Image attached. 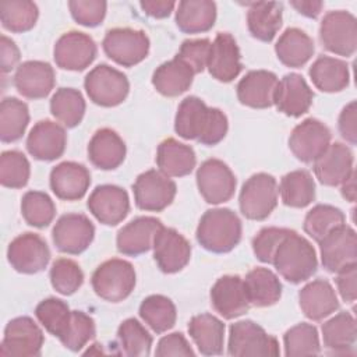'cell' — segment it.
Segmentation results:
<instances>
[{"label": "cell", "mask_w": 357, "mask_h": 357, "mask_svg": "<svg viewBox=\"0 0 357 357\" xmlns=\"http://www.w3.org/2000/svg\"><path fill=\"white\" fill-rule=\"evenodd\" d=\"M20 61V49L17 47L15 42L1 35L0 40V67L1 73L7 74L15 68L17 63Z\"/></svg>", "instance_id": "94428289"}, {"label": "cell", "mask_w": 357, "mask_h": 357, "mask_svg": "<svg viewBox=\"0 0 357 357\" xmlns=\"http://www.w3.org/2000/svg\"><path fill=\"white\" fill-rule=\"evenodd\" d=\"M312 84L322 92L333 93L343 91L350 82L349 64L344 60L319 56L308 71Z\"/></svg>", "instance_id": "74e56055"}, {"label": "cell", "mask_w": 357, "mask_h": 357, "mask_svg": "<svg viewBox=\"0 0 357 357\" xmlns=\"http://www.w3.org/2000/svg\"><path fill=\"white\" fill-rule=\"evenodd\" d=\"M314 52V40L298 28H287L275 45L279 61L291 68L303 67L312 57Z\"/></svg>", "instance_id": "8d00e7d4"}, {"label": "cell", "mask_w": 357, "mask_h": 357, "mask_svg": "<svg viewBox=\"0 0 357 357\" xmlns=\"http://www.w3.org/2000/svg\"><path fill=\"white\" fill-rule=\"evenodd\" d=\"M236 176L219 159H206L197 170V185L202 198L212 205L227 202L236 190Z\"/></svg>", "instance_id": "7c38bea8"}, {"label": "cell", "mask_w": 357, "mask_h": 357, "mask_svg": "<svg viewBox=\"0 0 357 357\" xmlns=\"http://www.w3.org/2000/svg\"><path fill=\"white\" fill-rule=\"evenodd\" d=\"M319 39L322 46L337 56L350 57L357 49V21L344 10L329 11L319 25Z\"/></svg>", "instance_id": "52a82bcc"}, {"label": "cell", "mask_w": 357, "mask_h": 357, "mask_svg": "<svg viewBox=\"0 0 357 357\" xmlns=\"http://www.w3.org/2000/svg\"><path fill=\"white\" fill-rule=\"evenodd\" d=\"M211 304L225 319H234L250 310V300L244 280L237 275L219 278L211 289Z\"/></svg>", "instance_id": "ffe728a7"}, {"label": "cell", "mask_w": 357, "mask_h": 357, "mask_svg": "<svg viewBox=\"0 0 357 357\" xmlns=\"http://www.w3.org/2000/svg\"><path fill=\"white\" fill-rule=\"evenodd\" d=\"M117 337L126 356L145 357L151 354L152 336L135 318H128L120 324Z\"/></svg>", "instance_id": "c3c4849f"}, {"label": "cell", "mask_w": 357, "mask_h": 357, "mask_svg": "<svg viewBox=\"0 0 357 357\" xmlns=\"http://www.w3.org/2000/svg\"><path fill=\"white\" fill-rule=\"evenodd\" d=\"M29 123V110L25 102L17 98H4L0 105V139L18 141Z\"/></svg>", "instance_id": "b9f144b4"}, {"label": "cell", "mask_w": 357, "mask_h": 357, "mask_svg": "<svg viewBox=\"0 0 357 357\" xmlns=\"http://www.w3.org/2000/svg\"><path fill=\"white\" fill-rule=\"evenodd\" d=\"M68 8L75 22L92 28L105 20L107 3L100 0H71L68 1Z\"/></svg>", "instance_id": "9f6ffc18"}, {"label": "cell", "mask_w": 357, "mask_h": 357, "mask_svg": "<svg viewBox=\"0 0 357 357\" xmlns=\"http://www.w3.org/2000/svg\"><path fill=\"white\" fill-rule=\"evenodd\" d=\"M137 275L134 266L120 258H112L100 264L92 273V289L100 298L109 303L126 300L134 290Z\"/></svg>", "instance_id": "277c9868"}, {"label": "cell", "mask_w": 357, "mask_h": 357, "mask_svg": "<svg viewBox=\"0 0 357 357\" xmlns=\"http://www.w3.org/2000/svg\"><path fill=\"white\" fill-rule=\"evenodd\" d=\"M139 317L156 333L172 329L176 324L177 311L174 303L162 294H152L142 300Z\"/></svg>", "instance_id": "7bdbcfd3"}, {"label": "cell", "mask_w": 357, "mask_h": 357, "mask_svg": "<svg viewBox=\"0 0 357 357\" xmlns=\"http://www.w3.org/2000/svg\"><path fill=\"white\" fill-rule=\"evenodd\" d=\"M312 99L314 92L303 75L290 73L278 82L273 105L286 116L300 117L310 110Z\"/></svg>", "instance_id": "d4e9b609"}, {"label": "cell", "mask_w": 357, "mask_h": 357, "mask_svg": "<svg viewBox=\"0 0 357 357\" xmlns=\"http://www.w3.org/2000/svg\"><path fill=\"white\" fill-rule=\"evenodd\" d=\"M272 265L283 279L297 284L308 280L317 272L318 259L311 243L290 230L276 248Z\"/></svg>", "instance_id": "7a4b0ae2"}, {"label": "cell", "mask_w": 357, "mask_h": 357, "mask_svg": "<svg viewBox=\"0 0 357 357\" xmlns=\"http://www.w3.org/2000/svg\"><path fill=\"white\" fill-rule=\"evenodd\" d=\"M290 6L308 18H317L321 14L324 3L317 0H291Z\"/></svg>", "instance_id": "be15d7a7"}, {"label": "cell", "mask_w": 357, "mask_h": 357, "mask_svg": "<svg viewBox=\"0 0 357 357\" xmlns=\"http://www.w3.org/2000/svg\"><path fill=\"white\" fill-rule=\"evenodd\" d=\"M188 333L204 356H218L223 351L225 324L212 314L194 315L188 322Z\"/></svg>", "instance_id": "d6a6232c"}, {"label": "cell", "mask_w": 357, "mask_h": 357, "mask_svg": "<svg viewBox=\"0 0 357 357\" xmlns=\"http://www.w3.org/2000/svg\"><path fill=\"white\" fill-rule=\"evenodd\" d=\"M39 10L29 0H8L0 3L1 25L14 33H22L32 29L38 21Z\"/></svg>", "instance_id": "ee69618b"}, {"label": "cell", "mask_w": 357, "mask_h": 357, "mask_svg": "<svg viewBox=\"0 0 357 357\" xmlns=\"http://www.w3.org/2000/svg\"><path fill=\"white\" fill-rule=\"evenodd\" d=\"M353 163L351 149L342 142H333L314 160V173L321 184L336 187L354 172Z\"/></svg>", "instance_id": "44dd1931"}, {"label": "cell", "mask_w": 357, "mask_h": 357, "mask_svg": "<svg viewBox=\"0 0 357 357\" xmlns=\"http://www.w3.org/2000/svg\"><path fill=\"white\" fill-rule=\"evenodd\" d=\"M243 280L251 305L264 308L271 307L280 300L282 283L271 269L262 266L254 268Z\"/></svg>", "instance_id": "e575fe53"}, {"label": "cell", "mask_w": 357, "mask_h": 357, "mask_svg": "<svg viewBox=\"0 0 357 357\" xmlns=\"http://www.w3.org/2000/svg\"><path fill=\"white\" fill-rule=\"evenodd\" d=\"M247 6L250 33L261 42H271L282 26L283 4L278 1H254L247 3Z\"/></svg>", "instance_id": "1f68e13d"}, {"label": "cell", "mask_w": 357, "mask_h": 357, "mask_svg": "<svg viewBox=\"0 0 357 357\" xmlns=\"http://www.w3.org/2000/svg\"><path fill=\"white\" fill-rule=\"evenodd\" d=\"M278 77L268 70L248 71L237 84V98L241 105L254 109L271 107L275 102Z\"/></svg>", "instance_id": "4316f807"}, {"label": "cell", "mask_w": 357, "mask_h": 357, "mask_svg": "<svg viewBox=\"0 0 357 357\" xmlns=\"http://www.w3.org/2000/svg\"><path fill=\"white\" fill-rule=\"evenodd\" d=\"M212 42L208 38L187 39L181 43L176 57L183 60L194 74H199L206 68Z\"/></svg>", "instance_id": "11a10c76"}, {"label": "cell", "mask_w": 357, "mask_h": 357, "mask_svg": "<svg viewBox=\"0 0 357 357\" xmlns=\"http://www.w3.org/2000/svg\"><path fill=\"white\" fill-rule=\"evenodd\" d=\"M7 259L17 272L33 275L47 266L50 250L39 234L28 231L17 236L8 244Z\"/></svg>", "instance_id": "5bb4252c"}, {"label": "cell", "mask_w": 357, "mask_h": 357, "mask_svg": "<svg viewBox=\"0 0 357 357\" xmlns=\"http://www.w3.org/2000/svg\"><path fill=\"white\" fill-rule=\"evenodd\" d=\"M337 291L343 301L354 303L357 296V264L349 265L337 272L336 276Z\"/></svg>", "instance_id": "680465c9"}, {"label": "cell", "mask_w": 357, "mask_h": 357, "mask_svg": "<svg viewBox=\"0 0 357 357\" xmlns=\"http://www.w3.org/2000/svg\"><path fill=\"white\" fill-rule=\"evenodd\" d=\"M162 222L153 216H139L123 226L116 237L119 252L130 257L141 255L153 247Z\"/></svg>", "instance_id": "cb8c5ba5"}, {"label": "cell", "mask_w": 357, "mask_h": 357, "mask_svg": "<svg viewBox=\"0 0 357 357\" xmlns=\"http://www.w3.org/2000/svg\"><path fill=\"white\" fill-rule=\"evenodd\" d=\"M142 11L153 18H166L174 10L176 3L170 0H145L139 3Z\"/></svg>", "instance_id": "6125c7cd"}, {"label": "cell", "mask_w": 357, "mask_h": 357, "mask_svg": "<svg viewBox=\"0 0 357 357\" xmlns=\"http://www.w3.org/2000/svg\"><path fill=\"white\" fill-rule=\"evenodd\" d=\"M339 132L350 144L356 145L357 142V126H356V102L351 100L343 107L337 121Z\"/></svg>", "instance_id": "91938a15"}, {"label": "cell", "mask_w": 357, "mask_h": 357, "mask_svg": "<svg viewBox=\"0 0 357 357\" xmlns=\"http://www.w3.org/2000/svg\"><path fill=\"white\" fill-rule=\"evenodd\" d=\"M67 145V134L63 126L52 120L38 121L26 138V149L38 160L59 159Z\"/></svg>", "instance_id": "603a6c76"}, {"label": "cell", "mask_w": 357, "mask_h": 357, "mask_svg": "<svg viewBox=\"0 0 357 357\" xmlns=\"http://www.w3.org/2000/svg\"><path fill=\"white\" fill-rule=\"evenodd\" d=\"M340 192L343 198H346L350 202L356 201V172H353L342 184H340Z\"/></svg>", "instance_id": "e7e4bbea"}, {"label": "cell", "mask_w": 357, "mask_h": 357, "mask_svg": "<svg viewBox=\"0 0 357 357\" xmlns=\"http://www.w3.org/2000/svg\"><path fill=\"white\" fill-rule=\"evenodd\" d=\"M227 353L234 357L279 356V343L252 321L234 322L229 329Z\"/></svg>", "instance_id": "ba28073f"}, {"label": "cell", "mask_w": 357, "mask_h": 357, "mask_svg": "<svg viewBox=\"0 0 357 357\" xmlns=\"http://www.w3.org/2000/svg\"><path fill=\"white\" fill-rule=\"evenodd\" d=\"M52 237L60 252L78 255L93 241L95 226L84 213H66L56 222Z\"/></svg>", "instance_id": "4fadbf2b"}, {"label": "cell", "mask_w": 357, "mask_h": 357, "mask_svg": "<svg viewBox=\"0 0 357 357\" xmlns=\"http://www.w3.org/2000/svg\"><path fill=\"white\" fill-rule=\"evenodd\" d=\"M50 283L53 289L63 294H74L84 283V273L79 265L70 258H59L50 268Z\"/></svg>", "instance_id": "816d5d0a"}, {"label": "cell", "mask_w": 357, "mask_h": 357, "mask_svg": "<svg viewBox=\"0 0 357 357\" xmlns=\"http://www.w3.org/2000/svg\"><path fill=\"white\" fill-rule=\"evenodd\" d=\"M31 166L26 156L20 151H4L0 156V183L7 188H22L26 185Z\"/></svg>", "instance_id": "f907efd6"}, {"label": "cell", "mask_w": 357, "mask_h": 357, "mask_svg": "<svg viewBox=\"0 0 357 357\" xmlns=\"http://www.w3.org/2000/svg\"><path fill=\"white\" fill-rule=\"evenodd\" d=\"M156 356L167 357V356H194V350L190 343L180 332H173L163 336L156 347Z\"/></svg>", "instance_id": "6f0895ef"}, {"label": "cell", "mask_w": 357, "mask_h": 357, "mask_svg": "<svg viewBox=\"0 0 357 357\" xmlns=\"http://www.w3.org/2000/svg\"><path fill=\"white\" fill-rule=\"evenodd\" d=\"M84 86L89 99L103 107H114L123 103L130 91L127 77L107 64L93 67L86 74Z\"/></svg>", "instance_id": "8992f818"}, {"label": "cell", "mask_w": 357, "mask_h": 357, "mask_svg": "<svg viewBox=\"0 0 357 357\" xmlns=\"http://www.w3.org/2000/svg\"><path fill=\"white\" fill-rule=\"evenodd\" d=\"M331 139V130L322 121L311 117L303 120L293 128L289 137V148L298 160L314 163L329 146Z\"/></svg>", "instance_id": "e0dca14e"}, {"label": "cell", "mask_w": 357, "mask_h": 357, "mask_svg": "<svg viewBox=\"0 0 357 357\" xmlns=\"http://www.w3.org/2000/svg\"><path fill=\"white\" fill-rule=\"evenodd\" d=\"M321 262L331 273L357 264V236L346 223L332 230L319 243Z\"/></svg>", "instance_id": "9a60e30c"}, {"label": "cell", "mask_w": 357, "mask_h": 357, "mask_svg": "<svg viewBox=\"0 0 357 357\" xmlns=\"http://www.w3.org/2000/svg\"><path fill=\"white\" fill-rule=\"evenodd\" d=\"M241 233V220L236 212L227 208H215L201 216L195 236L206 251L225 254L240 243Z\"/></svg>", "instance_id": "3957f363"}, {"label": "cell", "mask_w": 357, "mask_h": 357, "mask_svg": "<svg viewBox=\"0 0 357 357\" xmlns=\"http://www.w3.org/2000/svg\"><path fill=\"white\" fill-rule=\"evenodd\" d=\"M156 165L159 172L167 177H184L194 170L197 156L190 145L167 138L158 146Z\"/></svg>", "instance_id": "4dcf8cb0"}, {"label": "cell", "mask_w": 357, "mask_h": 357, "mask_svg": "<svg viewBox=\"0 0 357 357\" xmlns=\"http://www.w3.org/2000/svg\"><path fill=\"white\" fill-rule=\"evenodd\" d=\"M226 114L216 107H208L197 96H187L178 105L174 131L184 139H194L202 145L213 146L227 134Z\"/></svg>", "instance_id": "6da1fadb"}, {"label": "cell", "mask_w": 357, "mask_h": 357, "mask_svg": "<svg viewBox=\"0 0 357 357\" xmlns=\"http://www.w3.org/2000/svg\"><path fill=\"white\" fill-rule=\"evenodd\" d=\"M95 333L96 328L92 317L84 311H71L68 326L59 340L66 349L79 351L91 339L95 337Z\"/></svg>", "instance_id": "f5cc1de1"}, {"label": "cell", "mask_w": 357, "mask_h": 357, "mask_svg": "<svg viewBox=\"0 0 357 357\" xmlns=\"http://www.w3.org/2000/svg\"><path fill=\"white\" fill-rule=\"evenodd\" d=\"M206 68L209 74L220 82H231L240 74L241 54L236 39L229 32H219L209 52Z\"/></svg>", "instance_id": "7402d4cb"}, {"label": "cell", "mask_w": 357, "mask_h": 357, "mask_svg": "<svg viewBox=\"0 0 357 357\" xmlns=\"http://www.w3.org/2000/svg\"><path fill=\"white\" fill-rule=\"evenodd\" d=\"M194 75V71L183 60L174 57L153 71L152 85L160 95L174 98L190 89Z\"/></svg>", "instance_id": "836d02e7"}, {"label": "cell", "mask_w": 357, "mask_h": 357, "mask_svg": "<svg viewBox=\"0 0 357 357\" xmlns=\"http://www.w3.org/2000/svg\"><path fill=\"white\" fill-rule=\"evenodd\" d=\"M282 202L290 208H304L315 199V181L307 170H293L280 180Z\"/></svg>", "instance_id": "ab89813d"}, {"label": "cell", "mask_w": 357, "mask_h": 357, "mask_svg": "<svg viewBox=\"0 0 357 357\" xmlns=\"http://www.w3.org/2000/svg\"><path fill=\"white\" fill-rule=\"evenodd\" d=\"M303 314L311 321H321L339 308V300L332 284L325 279H315L298 291Z\"/></svg>", "instance_id": "f1b7e54d"}, {"label": "cell", "mask_w": 357, "mask_h": 357, "mask_svg": "<svg viewBox=\"0 0 357 357\" xmlns=\"http://www.w3.org/2000/svg\"><path fill=\"white\" fill-rule=\"evenodd\" d=\"M289 231L290 229L275 226L261 229L258 234L252 238V251L257 259H259L264 264L272 265L275 251Z\"/></svg>", "instance_id": "db71d44e"}, {"label": "cell", "mask_w": 357, "mask_h": 357, "mask_svg": "<svg viewBox=\"0 0 357 357\" xmlns=\"http://www.w3.org/2000/svg\"><path fill=\"white\" fill-rule=\"evenodd\" d=\"M109 59L123 67H132L146 59L149 53V38L141 29L113 28L109 29L102 42Z\"/></svg>", "instance_id": "9c48e42d"}, {"label": "cell", "mask_w": 357, "mask_h": 357, "mask_svg": "<svg viewBox=\"0 0 357 357\" xmlns=\"http://www.w3.org/2000/svg\"><path fill=\"white\" fill-rule=\"evenodd\" d=\"M91 185L89 170L77 162H61L50 172V188L63 201L81 199Z\"/></svg>", "instance_id": "83f0119b"}, {"label": "cell", "mask_w": 357, "mask_h": 357, "mask_svg": "<svg viewBox=\"0 0 357 357\" xmlns=\"http://www.w3.org/2000/svg\"><path fill=\"white\" fill-rule=\"evenodd\" d=\"M43 342V332L32 318L17 317L4 328L0 354L4 357H38Z\"/></svg>", "instance_id": "30bf717a"}, {"label": "cell", "mask_w": 357, "mask_h": 357, "mask_svg": "<svg viewBox=\"0 0 357 357\" xmlns=\"http://www.w3.org/2000/svg\"><path fill=\"white\" fill-rule=\"evenodd\" d=\"M82 93L74 88H59L50 99V113L67 128L77 127L85 114Z\"/></svg>", "instance_id": "60d3db41"}, {"label": "cell", "mask_w": 357, "mask_h": 357, "mask_svg": "<svg viewBox=\"0 0 357 357\" xmlns=\"http://www.w3.org/2000/svg\"><path fill=\"white\" fill-rule=\"evenodd\" d=\"M216 21V4L211 0H183L177 4L176 25L185 33L209 31Z\"/></svg>", "instance_id": "d590c367"}, {"label": "cell", "mask_w": 357, "mask_h": 357, "mask_svg": "<svg viewBox=\"0 0 357 357\" xmlns=\"http://www.w3.org/2000/svg\"><path fill=\"white\" fill-rule=\"evenodd\" d=\"M126 144L112 128L98 130L88 144V158L91 163L102 170L117 169L126 159Z\"/></svg>", "instance_id": "f546056e"}, {"label": "cell", "mask_w": 357, "mask_h": 357, "mask_svg": "<svg viewBox=\"0 0 357 357\" xmlns=\"http://www.w3.org/2000/svg\"><path fill=\"white\" fill-rule=\"evenodd\" d=\"M89 212L103 225L116 226L130 212V199L124 188L114 184L98 185L88 198Z\"/></svg>", "instance_id": "ac0fdd59"}, {"label": "cell", "mask_w": 357, "mask_h": 357, "mask_svg": "<svg viewBox=\"0 0 357 357\" xmlns=\"http://www.w3.org/2000/svg\"><path fill=\"white\" fill-rule=\"evenodd\" d=\"M14 86L24 98H46L54 86L53 67L40 60H28L20 64L14 74Z\"/></svg>", "instance_id": "484cf974"}, {"label": "cell", "mask_w": 357, "mask_h": 357, "mask_svg": "<svg viewBox=\"0 0 357 357\" xmlns=\"http://www.w3.org/2000/svg\"><path fill=\"white\" fill-rule=\"evenodd\" d=\"M286 356H315L321 353L319 335L314 325L301 322L286 331L283 336Z\"/></svg>", "instance_id": "7dc6e473"}, {"label": "cell", "mask_w": 357, "mask_h": 357, "mask_svg": "<svg viewBox=\"0 0 357 357\" xmlns=\"http://www.w3.org/2000/svg\"><path fill=\"white\" fill-rule=\"evenodd\" d=\"M278 194V181L272 174H252L241 187L240 211L250 220H264L276 208Z\"/></svg>", "instance_id": "5b68a950"}, {"label": "cell", "mask_w": 357, "mask_h": 357, "mask_svg": "<svg viewBox=\"0 0 357 357\" xmlns=\"http://www.w3.org/2000/svg\"><path fill=\"white\" fill-rule=\"evenodd\" d=\"M35 315L49 333L60 339L68 326L71 310L63 300L49 297L36 305Z\"/></svg>", "instance_id": "681fc988"}, {"label": "cell", "mask_w": 357, "mask_h": 357, "mask_svg": "<svg viewBox=\"0 0 357 357\" xmlns=\"http://www.w3.org/2000/svg\"><path fill=\"white\" fill-rule=\"evenodd\" d=\"M324 346L333 354H347L357 337L356 319L350 312H339L322 324Z\"/></svg>", "instance_id": "f35d334b"}, {"label": "cell", "mask_w": 357, "mask_h": 357, "mask_svg": "<svg viewBox=\"0 0 357 357\" xmlns=\"http://www.w3.org/2000/svg\"><path fill=\"white\" fill-rule=\"evenodd\" d=\"M344 213L328 204H318L310 209L304 219V231L317 243H319L326 234L336 227L344 225Z\"/></svg>", "instance_id": "f6af8a7d"}, {"label": "cell", "mask_w": 357, "mask_h": 357, "mask_svg": "<svg viewBox=\"0 0 357 357\" xmlns=\"http://www.w3.org/2000/svg\"><path fill=\"white\" fill-rule=\"evenodd\" d=\"M153 258L163 273L180 272L191 258L188 240L172 227H162L153 241Z\"/></svg>", "instance_id": "d6986e66"}, {"label": "cell", "mask_w": 357, "mask_h": 357, "mask_svg": "<svg viewBox=\"0 0 357 357\" xmlns=\"http://www.w3.org/2000/svg\"><path fill=\"white\" fill-rule=\"evenodd\" d=\"M135 205L142 211L160 212L176 197V183L162 172L151 169L141 173L132 184Z\"/></svg>", "instance_id": "8fae6325"}, {"label": "cell", "mask_w": 357, "mask_h": 357, "mask_svg": "<svg viewBox=\"0 0 357 357\" xmlns=\"http://www.w3.org/2000/svg\"><path fill=\"white\" fill-rule=\"evenodd\" d=\"M21 213L29 226L42 229L53 222L56 205L46 192L28 191L21 199Z\"/></svg>", "instance_id": "bcb514c9"}, {"label": "cell", "mask_w": 357, "mask_h": 357, "mask_svg": "<svg viewBox=\"0 0 357 357\" xmlns=\"http://www.w3.org/2000/svg\"><path fill=\"white\" fill-rule=\"evenodd\" d=\"M98 54L95 40L78 31L63 33L53 49L56 66L68 71H82L92 64Z\"/></svg>", "instance_id": "2e32d148"}]
</instances>
